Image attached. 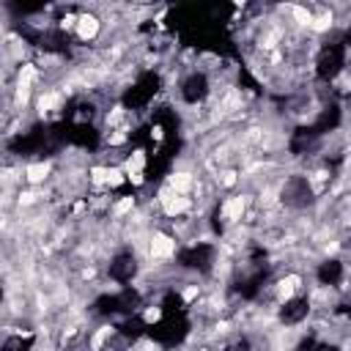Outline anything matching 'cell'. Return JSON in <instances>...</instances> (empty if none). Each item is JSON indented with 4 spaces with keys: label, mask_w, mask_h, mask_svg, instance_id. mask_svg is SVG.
<instances>
[{
    "label": "cell",
    "mask_w": 351,
    "mask_h": 351,
    "mask_svg": "<svg viewBox=\"0 0 351 351\" xmlns=\"http://www.w3.org/2000/svg\"><path fill=\"white\" fill-rule=\"evenodd\" d=\"M189 335V318L186 313L178 315H162L156 324L148 326V337L162 343V346H178Z\"/></svg>",
    "instance_id": "cell-1"
},
{
    "label": "cell",
    "mask_w": 351,
    "mask_h": 351,
    "mask_svg": "<svg viewBox=\"0 0 351 351\" xmlns=\"http://www.w3.org/2000/svg\"><path fill=\"white\" fill-rule=\"evenodd\" d=\"M343 69H346V44L343 41L324 44L315 58V77L324 82H332Z\"/></svg>",
    "instance_id": "cell-2"
},
{
    "label": "cell",
    "mask_w": 351,
    "mask_h": 351,
    "mask_svg": "<svg viewBox=\"0 0 351 351\" xmlns=\"http://www.w3.org/2000/svg\"><path fill=\"white\" fill-rule=\"evenodd\" d=\"M159 85H162V80H159L156 71H143V74L134 80V85L126 88V93L121 96V104H123L126 110H140V107H145V104L156 96Z\"/></svg>",
    "instance_id": "cell-3"
},
{
    "label": "cell",
    "mask_w": 351,
    "mask_h": 351,
    "mask_svg": "<svg viewBox=\"0 0 351 351\" xmlns=\"http://www.w3.org/2000/svg\"><path fill=\"white\" fill-rule=\"evenodd\" d=\"M178 266L184 269H197V271H208L211 263H214V247L206 244V241H197V244H189L184 247L178 255H176Z\"/></svg>",
    "instance_id": "cell-4"
},
{
    "label": "cell",
    "mask_w": 351,
    "mask_h": 351,
    "mask_svg": "<svg viewBox=\"0 0 351 351\" xmlns=\"http://www.w3.org/2000/svg\"><path fill=\"white\" fill-rule=\"evenodd\" d=\"M66 143L93 151L99 145V129L93 123H66Z\"/></svg>",
    "instance_id": "cell-5"
},
{
    "label": "cell",
    "mask_w": 351,
    "mask_h": 351,
    "mask_svg": "<svg viewBox=\"0 0 351 351\" xmlns=\"http://www.w3.org/2000/svg\"><path fill=\"white\" fill-rule=\"evenodd\" d=\"M137 274V258L132 252H118L110 261V280L115 282H132Z\"/></svg>",
    "instance_id": "cell-6"
},
{
    "label": "cell",
    "mask_w": 351,
    "mask_h": 351,
    "mask_svg": "<svg viewBox=\"0 0 351 351\" xmlns=\"http://www.w3.org/2000/svg\"><path fill=\"white\" fill-rule=\"evenodd\" d=\"M206 93H208V80H206V74H189L184 82H181V96H184V101H189V104H197V101H203L206 99Z\"/></svg>",
    "instance_id": "cell-7"
},
{
    "label": "cell",
    "mask_w": 351,
    "mask_h": 351,
    "mask_svg": "<svg viewBox=\"0 0 351 351\" xmlns=\"http://www.w3.org/2000/svg\"><path fill=\"white\" fill-rule=\"evenodd\" d=\"M266 277H269V269H266V266H258L252 274H247L244 280H239L236 291L241 293V299H255V296L261 293V288H263Z\"/></svg>",
    "instance_id": "cell-8"
},
{
    "label": "cell",
    "mask_w": 351,
    "mask_h": 351,
    "mask_svg": "<svg viewBox=\"0 0 351 351\" xmlns=\"http://www.w3.org/2000/svg\"><path fill=\"white\" fill-rule=\"evenodd\" d=\"M307 313H310V302H307L304 296H296V299H288V302L282 304L280 321H282V324H299V321L307 318Z\"/></svg>",
    "instance_id": "cell-9"
},
{
    "label": "cell",
    "mask_w": 351,
    "mask_h": 351,
    "mask_svg": "<svg viewBox=\"0 0 351 351\" xmlns=\"http://www.w3.org/2000/svg\"><path fill=\"white\" fill-rule=\"evenodd\" d=\"M36 44L44 52H66L69 49V36L63 30H44V33H36Z\"/></svg>",
    "instance_id": "cell-10"
},
{
    "label": "cell",
    "mask_w": 351,
    "mask_h": 351,
    "mask_svg": "<svg viewBox=\"0 0 351 351\" xmlns=\"http://www.w3.org/2000/svg\"><path fill=\"white\" fill-rule=\"evenodd\" d=\"M285 200H288L291 206L307 203V200H310V184H307V178H302V176L291 178V181L285 184Z\"/></svg>",
    "instance_id": "cell-11"
},
{
    "label": "cell",
    "mask_w": 351,
    "mask_h": 351,
    "mask_svg": "<svg viewBox=\"0 0 351 351\" xmlns=\"http://www.w3.org/2000/svg\"><path fill=\"white\" fill-rule=\"evenodd\" d=\"M337 123H340V107H337V104H326V107L321 110V115L315 118L313 129H315L318 134H324V132L337 129Z\"/></svg>",
    "instance_id": "cell-12"
},
{
    "label": "cell",
    "mask_w": 351,
    "mask_h": 351,
    "mask_svg": "<svg viewBox=\"0 0 351 351\" xmlns=\"http://www.w3.org/2000/svg\"><path fill=\"white\" fill-rule=\"evenodd\" d=\"M318 282L321 285H337L340 280H343V263L340 261H335V258H329V261H324L321 266H318Z\"/></svg>",
    "instance_id": "cell-13"
},
{
    "label": "cell",
    "mask_w": 351,
    "mask_h": 351,
    "mask_svg": "<svg viewBox=\"0 0 351 351\" xmlns=\"http://www.w3.org/2000/svg\"><path fill=\"white\" fill-rule=\"evenodd\" d=\"M315 137H318V132H315L313 126H299V129L291 134V143H288V145H291L293 154H304V151L315 143Z\"/></svg>",
    "instance_id": "cell-14"
},
{
    "label": "cell",
    "mask_w": 351,
    "mask_h": 351,
    "mask_svg": "<svg viewBox=\"0 0 351 351\" xmlns=\"http://www.w3.org/2000/svg\"><path fill=\"white\" fill-rule=\"evenodd\" d=\"M118 332H121L123 337H129V340H137L140 335H148V326H145V321H143V318L129 315L126 321H121V324H118Z\"/></svg>",
    "instance_id": "cell-15"
},
{
    "label": "cell",
    "mask_w": 351,
    "mask_h": 351,
    "mask_svg": "<svg viewBox=\"0 0 351 351\" xmlns=\"http://www.w3.org/2000/svg\"><path fill=\"white\" fill-rule=\"evenodd\" d=\"M159 310H162V315H178V313H186V304H184L181 293L167 291L162 296V302H159Z\"/></svg>",
    "instance_id": "cell-16"
},
{
    "label": "cell",
    "mask_w": 351,
    "mask_h": 351,
    "mask_svg": "<svg viewBox=\"0 0 351 351\" xmlns=\"http://www.w3.org/2000/svg\"><path fill=\"white\" fill-rule=\"evenodd\" d=\"M33 348V337L30 335H14V337H8L5 343H3V348L0 351H30Z\"/></svg>",
    "instance_id": "cell-17"
},
{
    "label": "cell",
    "mask_w": 351,
    "mask_h": 351,
    "mask_svg": "<svg viewBox=\"0 0 351 351\" xmlns=\"http://www.w3.org/2000/svg\"><path fill=\"white\" fill-rule=\"evenodd\" d=\"M225 351H250V343H247V340H236V343H230Z\"/></svg>",
    "instance_id": "cell-18"
},
{
    "label": "cell",
    "mask_w": 351,
    "mask_h": 351,
    "mask_svg": "<svg viewBox=\"0 0 351 351\" xmlns=\"http://www.w3.org/2000/svg\"><path fill=\"white\" fill-rule=\"evenodd\" d=\"M313 351H337V346H329V343H315Z\"/></svg>",
    "instance_id": "cell-19"
},
{
    "label": "cell",
    "mask_w": 351,
    "mask_h": 351,
    "mask_svg": "<svg viewBox=\"0 0 351 351\" xmlns=\"http://www.w3.org/2000/svg\"><path fill=\"white\" fill-rule=\"evenodd\" d=\"M340 313H343V315H348V318H351V304H340Z\"/></svg>",
    "instance_id": "cell-20"
},
{
    "label": "cell",
    "mask_w": 351,
    "mask_h": 351,
    "mask_svg": "<svg viewBox=\"0 0 351 351\" xmlns=\"http://www.w3.org/2000/svg\"><path fill=\"white\" fill-rule=\"evenodd\" d=\"M346 41H348V44H351V30H348V33H346Z\"/></svg>",
    "instance_id": "cell-21"
}]
</instances>
